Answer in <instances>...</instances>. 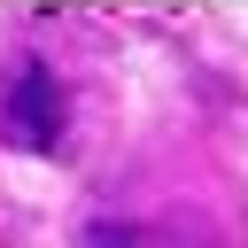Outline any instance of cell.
Here are the masks:
<instances>
[{"label": "cell", "instance_id": "cell-1", "mask_svg": "<svg viewBox=\"0 0 248 248\" xmlns=\"http://www.w3.org/2000/svg\"><path fill=\"white\" fill-rule=\"evenodd\" d=\"M0 147L23 155H62L70 147V85L54 78L46 54H16L0 78Z\"/></svg>", "mask_w": 248, "mask_h": 248}, {"label": "cell", "instance_id": "cell-2", "mask_svg": "<svg viewBox=\"0 0 248 248\" xmlns=\"http://www.w3.org/2000/svg\"><path fill=\"white\" fill-rule=\"evenodd\" d=\"M78 248H147V232L124 225V217H85L78 225Z\"/></svg>", "mask_w": 248, "mask_h": 248}]
</instances>
